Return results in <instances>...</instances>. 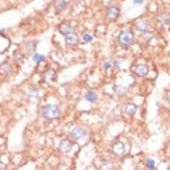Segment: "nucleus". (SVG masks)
I'll list each match as a JSON object with an SVG mask.
<instances>
[{
	"label": "nucleus",
	"instance_id": "7",
	"mask_svg": "<svg viewBox=\"0 0 170 170\" xmlns=\"http://www.w3.org/2000/svg\"><path fill=\"white\" fill-rule=\"evenodd\" d=\"M133 72L136 75H139V77H145V75L148 74V65H145V64H137V65H135L132 68Z\"/></svg>",
	"mask_w": 170,
	"mask_h": 170
},
{
	"label": "nucleus",
	"instance_id": "6",
	"mask_svg": "<svg viewBox=\"0 0 170 170\" xmlns=\"http://www.w3.org/2000/svg\"><path fill=\"white\" fill-rule=\"evenodd\" d=\"M119 14H121V11H119V9L116 7V6H109L106 10V17L111 20H116L119 17Z\"/></svg>",
	"mask_w": 170,
	"mask_h": 170
},
{
	"label": "nucleus",
	"instance_id": "1",
	"mask_svg": "<svg viewBox=\"0 0 170 170\" xmlns=\"http://www.w3.org/2000/svg\"><path fill=\"white\" fill-rule=\"evenodd\" d=\"M41 115H43V118L48 119V121H56L61 116V111L56 105H44L41 109Z\"/></svg>",
	"mask_w": 170,
	"mask_h": 170
},
{
	"label": "nucleus",
	"instance_id": "9",
	"mask_svg": "<svg viewBox=\"0 0 170 170\" xmlns=\"http://www.w3.org/2000/svg\"><path fill=\"white\" fill-rule=\"evenodd\" d=\"M135 29H136L137 31H141V33H146V31H149V29H150V24H149V21H146V20H141V21H137L136 24H135Z\"/></svg>",
	"mask_w": 170,
	"mask_h": 170
},
{
	"label": "nucleus",
	"instance_id": "20",
	"mask_svg": "<svg viewBox=\"0 0 170 170\" xmlns=\"http://www.w3.org/2000/svg\"><path fill=\"white\" fill-rule=\"evenodd\" d=\"M4 169H6V163H3L0 160V170H4Z\"/></svg>",
	"mask_w": 170,
	"mask_h": 170
},
{
	"label": "nucleus",
	"instance_id": "15",
	"mask_svg": "<svg viewBox=\"0 0 170 170\" xmlns=\"http://www.w3.org/2000/svg\"><path fill=\"white\" fill-rule=\"evenodd\" d=\"M27 95H29L31 99H37V98H38V91L36 88H31V89H29Z\"/></svg>",
	"mask_w": 170,
	"mask_h": 170
},
{
	"label": "nucleus",
	"instance_id": "16",
	"mask_svg": "<svg viewBox=\"0 0 170 170\" xmlns=\"http://www.w3.org/2000/svg\"><path fill=\"white\" fill-rule=\"evenodd\" d=\"M146 164H148V167H149L150 170H155V169H156V163H155V160L148 159V160H146Z\"/></svg>",
	"mask_w": 170,
	"mask_h": 170
},
{
	"label": "nucleus",
	"instance_id": "24",
	"mask_svg": "<svg viewBox=\"0 0 170 170\" xmlns=\"http://www.w3.org/2000/svg\"><path fill=\"white\" fill-rule=\"evenodd\" d=\"M169 170H170V169H169Z\"/></svg>",
	"mask_w": 170,
	"mask_h": 170
},
{
	"label": "nucleus",
	"instance_id": "23",
	"mask_svg": "<svg viewBox=\"0 0 170 170\" xmlns=\"http://www.w3.org/2000/svg\"><path fill=\"white\" fill-rule=\"evenodd\" d=\"M167 96H169V101H170V91H169V92H167Z\"/></svg>",
	"mask_w": 170,
	"mask_h": 170
},
{
	"label": "nucleus",
	"instance_id": "18",
	"mask_svg": "<svg viewBox=\"0 0 170 170\" xmlns=\"http://www.w3.org/2000/svg\"><path fill=\"white\" fill-rule=\"evenodd\" d=\"M44 60H45L44 56H40V54H34V61H36V63H43Z\"/></svg>",
	"mask_w": 170,
	"mask_h": 170
},
{
	"label": "nucleus",
	"instance_id": "3",
	"mask_svg": "<svg viewBox=\"0 0 170 170\" xmlns=\"http://www.w3.org/2000/svg\"><path fill=\"white\" fill-rule=\"evenodd\" d=\"M111 152L114 153L115 156H119V157H122V156L126 155V146L123 142L121 141H115L111 146Z\"/></svg>",
	"mask_w": 170,
	"mask_h": 170
},
{
	"label": "nucleus",
	"instance_id": "21",
	"mask_svg": "<svg viewBox=\"0 0 170 170\" xmlns=\"http://www.w3.org/2000/svg\"><path fill=\"white\" fill-rule=\"evenodd\" d=\"M133 3L135 4H142L143 3V0H133Z\"/></svg>",
	"mask_w": 170,
	"mask_h": 170
},
{
	"label": "nucleus",
	"instance_id": "10",
	"mask_svg": "<svg viewBox=\"0 0 170 170\" xmlns=\"http://www.w3.org/2000/svg\"><path fill=\"white\" fill-rule=\"evenodd\" d=\"M60 150L63 152V153H70L71 150H72V145H71V142L68 141V139H63V141L60 142Z\"/></svg>",
	"mask_w": 170,
	"mask_h": 170
},
{
	"label": "nucleus",
	"instance_id": "8",
	"mask_svg": "<svg viewBox=\"0 0 170 170\" xmlns=\"http://www.w3.org/2000/svg\"><path fill=\"white\" fill-rule=\"evenodd\" d=\"M123 111H125V114L128 115V116H133V115L137 112V105L133 104V102H128V104H125V106H123Z\"/></svg>",
	"mask_w": 170,
	"mask_h": 170
},
{
	"label": "nucleus",
	"instance_id": "11",
	"mask_svg": "<svg viewBox=\"0 0 170 170\" xmlns=\"http://www.w3.org/2000/svg\"><path fill=\"white\" fill-rule=\"evenodd\" d=\"M58 30H60V33H63L64 36H67V34H70V33H74V29H72V26H71L70 23H63Z\"/></svg>",
	"mask_w": 170,
	"mask_h": 170
},
{
	"label": "nucleus",
	"instance_id": "14",
	"mask_svg": "<svg viewBox=\"0 0 170 170\" xmlns=\"http://www.w3.org/2000/svg\"><path fill=\"white\" fill-rule=\"evenodd\" d=\"M67 6H68V0H57L56 2V10L58 11V13L65 10Z\"/></svg>",
	"mask_w": 170,
	"mask_h": 170
},
{
	"label": "nucleus",
	"instance_id": "2",
	"mask_svg": "<svg viewBox=\"0 0 170 170\" xmlns=\"http://www.w3.org/2000/svg\"><path fill=\"white\" fill-rule=\"evenodd\" d=\"M118 41L122 47L128 48L135 43V34H133L130 30H123V31H121V34H119Z\"/></svg>",
	"mask_w": 170,
	"mask_h": 170
},
{
	"label": "nucleus",
	"instance_id": "19",
	"mask_svg": "<svg viewBox=\"0 0 170 170\" xmlns=\"http://www.w3.org/2000/svg\"><path fill=\"white\" fill-rule=\"evenodd\" d=\"M112 67H114V64H112L111 61H106V63L104 64V70H105V71H108V70H111Z\"/></svg>",
	"mask_w": 170,
	"mask_h": 170
},
{
	"label": "nucleus",
	"instance_id": "5",
	"mask_svg": "<svg viewBox=\"0 0 170 170\" xmlns=\"http://www.w3.org/2000/svg\"><path fill=\"white\" fill-rule=\"evenodd\" d=\"M78 43H79V37L75 33H70L65 36V44L68 47H75Z\"/></svg>",
	"mask_w": 170,
	"mask_h": 170
},
{
	"label": "nucleus",
	"instance_id": "4",
	"mask_svg": "<svg viewBox=\"0 0 170 170\" xmlns=\"http://www.w3.org/2000/svg\"><path fill=\"white\" fill-rule=\"evenodd\" d=\"M87 129L85 128H82V126H74L72 129L70 130V136L72 137V139H77V141H79V139H84L85 136H87Z\"/></svg>",
	"mask_w": 170,
	"mask_h": 170
},
{
	"label": "nucleus",
	"instance_id": "17",
	"mask_svg": "<svg viewBox=\"0 0 170 170\" xmlns=\"http://www.w3.org/2000/svg\"><path fill=\"white\" fill-rule=\"evenodd\" d=\"M92 40L94 38L91 34H84V36H82V41H84V43H91Z\"/></svg>",
	"mask_w": 170,
	"mask_h": 170
},
{
	"label": "nucleus",
	"instance_id": "12",
	"mask_svg": "<svg viewBox=\"0 0 170 170\" xmlns=\"http://www.w3.org/2000/svg\"><path fill=\"white\" fill-rule=\"evenodd\" d=\"M11 72H13V68H11L10 64L4 63L0 65V75H6V77H7V75H10Z\"/></svg>",
	"mask_w": 170,
	"mask_h": 170
},
{
	"label": "nucleus",
	"instance_id": "13",
	"mask_svg": "<svg viewBox=\"0 0 170 170\" xmlns=\"http://www.w3.org/2000/svg\"><path fill=\"white\" fill-rule=\"evenodd\" d=\"M85 99L91 102V104H95L96 101H98V94L95 91H87L85 92Z\"/></svg>",
	"mask_w": 170,
	"mask_h": 170
},
{
	"label": "nucleus",
	"instance_id": "22",
	"mask_svg": "<svg viewBox=\"0 0 170 170\" xmlns=\"http://www.w3.org/2000/svg\"><path fill=\"white\" fill-rule=\"evenodd\" d=\"M114 67H115V68H118V67H119V63H118V61H115V63H114Z\"/></svg>",
	"mask_w": 170,
	"mask_h": 170
}]
</instances>
